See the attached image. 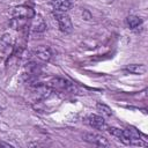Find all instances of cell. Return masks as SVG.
Instances as JSON below:
<instances>
[{"label": "cell", "mask_w": 148, "mask_h": 148, "mask_svg": "<svg viewBox=\"0 0 148 148\" xmlns=\"http://www.w3.org/2000/svg\"><path fill=\"white\" fill-rule=\"evenodd\" d=\"M52 91L54 92H60V94H72L75 90L74 84L62 77H53L50 80L49 84H47Z\"/></svg>", "instance_id": "obj_1"}, {"label": "cell", "mask_w": 148, "mask_h": 148, "mask_svg": "<svg viewBox=\"0 0 148 148\" xmlns=\"http://www.w3.org/2000/svg\"><path fill=\"white\" fill-rule=\"evenodd\" d=\"M29 91H30V96H31L34 102H40V101L47 98L51 95V92H52L51 88L49 86H46V84L34 86V87L30 88Z\"/></svg>", "instance_id": "obj_2"}, {"label": "cell", "mask_w": 148, "mask_h": 148, "mask_svg": "<svg viewBox=\"0 0 148 148\" xmlns=\"http://www.w3.org/2000/svg\"><path fill=\"white\" fill-rule=\"evenodd\" d=\"M53 16L56 17L57 22H58V25H59V29L61 32L64 34H69L72 32L73 30V23L69 18V16L64 13V12H54L53 13Z\"/></svg>", "instance_id": "obj_3"}, {"label": "cell", "mask_w": 148, "mask_h": 148, "mask_svg": "<svg viewBox=\"0 0 148 148\" xmlns=\"http://www.w3.org/2000/svg\"><path fill=\"white\" fill-rule=\"evenodd\" d=\"M84 140L89 143H92V145H96L99 147H108L109 146V141L104 136H102L97 133H87L84 135Z\"/></svg>", "instance_id": "obj_4"}, {"label": "cell", "mask_w": 148, "mask_h": 148, "mask_svg": "<svg viewBox=\"0 0 148 148\" xmlns=\"http://www.w3.org/2000/svg\"><path fill=\"white\" fill-rule=\"evenodd\" d=\"M106 128H108V132L111 135H113L114 138L120 140L124 145H131L127 130H120V128H117V127H106Z\"/></svg>", "instance_id": "obj_5"}, {"label": "cell", "mask_w": 148, "mask_h": 148, "mask_svg": "<svg viewBox=\"0 0 148 148\" xmlns=\"http://www.w3.org/2000/svg\"><path fill=\"white\" fill-rule=\"evenodd\" d=\"M87 123L92 127V128H96V130H105L108 126H106V123L104 120V118L102 116H98V114H90L88 116L87 118Z\"/></svg>", "instance_id": "obj_6"}, {"label": "cell", "mask_w": 148, "mask_h": 148, "mask_svg": "<svg viewBox=\"0 0 148 148\" xmlns=\"http://www.w3.org/2000/svg\"><path fill=\"white\" fill-rule=\"evenodd\" d=\"M31 30L35 32H42L46 29V24L44 18L40 15H34L31 20Z\"/></svg>", "instance_id": "obj_7"}, {"label": "cell", "mask_w": 148, "mask_h": 148, "mask_svg": "<svg viewBox=\"0 0 148 148\" xmlns=\"http://www.w3.org/2000/svg\"><path fill=\"white\" fill-rule=\"evenodd\" d=\"M51 5L53 7L54 10L57 12H64L66 13L71 7H72V2L71 0H52Z\"/></svg>", "instance_id": "obj_8"}, {"label": "cell", "mask_w": 148, "mask_h": 148, "mask_svg": "<svg viewBox=\"0 0 148 148\" xmlns=\"http://www.w3.org/2000/svg\"><path fill=\"white\" fill-rule=\"evenodd\" d=\"M35 56L39 60H42V61H49L50 58H51V56H52V53H51V51H50L49 47H46V46H39L36 50Z\"/></svg>", "instance_id": "obj_9"}, {"label": "cell", "mask_w": 148, "mask_h": 148, "mask_svg": "<svg viewBox=\"0 0 148 148\" xmlns=\"http://www.w3.org/2000/svg\"><path fill=\"white\" fill-rule=\"evenodd\" d=\"M28 18L29 17H27V16H13V18L9 22V24L12 25V28L18 30V29H22L27 24Z\"/></svg>", "instance_id": "obj_10"}, {"label": "cell", "mask_w": 148, "mask_h": 148, "mask_svg": "<svg viewBox=\"0 0 148 148\" xmlns=\"http://www.w3.org/2000/svg\"><path fill=\"white\" fill-rule=\"evenodd\" d=\"M125 71L132 74H143L146 73V66L142 64H132V65H128L125 68Z\"/></svg>", "instance_id": "obj_11"}, {"label": "cell", "mask_w": 148, "mask_h": 148, "mask_svg": "<svg viewBox=\"0 0 148 148\" xmlns=\"http://www.w3.org/2000/svg\"><path fill=\"white\" fill-rule=\"evenodd\" d=\"M126 22H127V25L131 28V29H135L138 28L139 25H141L142 23V20L136 16V15H130L127 18H126Z\"/></svg>", "instance_id": "obj_12"}, {"label": "cell", "mask_w": 148, "mask_h": 148, "mask_svg": "<svg viewBox=\"0 0 148 148\" xmlns=\"http://www.w3.org/2000/svg\"><path fill=\"white\" fill-rule=\"evenodd\" d=\"M96 109H97V111L102 114V117H111V114H112V110H111L106 104L97 103V104H96Z\"/></svg>", "instance_id": "obj_13"}, {"label": "cell", "mask_w": 148, "mask_h": 148, "mask_svg": "<svg viewBox=\"0 0 148 148\" xmlns=\"http://www.w3.org/2000/svg\"><path fill=\"white\" fill-rule=\"evenodd\" d=\"M12 148L13 146L12 145H9V143H7V142H3V141H0V148Z\"/></svg>", "instance_id": "obj_14"}, {"label": "cell", "mask_w": 148, "mask_h": 148, "mask_svg": "<svg viewBox=\"0 0 148 148\" xmlns=\"http://www.w3.org/2000/svg\"><path fill=\"white\" fill-rule=\"evenodd\" d=\"M0 113H1V109H0Z\"/></svg>", "instance_id": "obj_15"}]
</instances>
